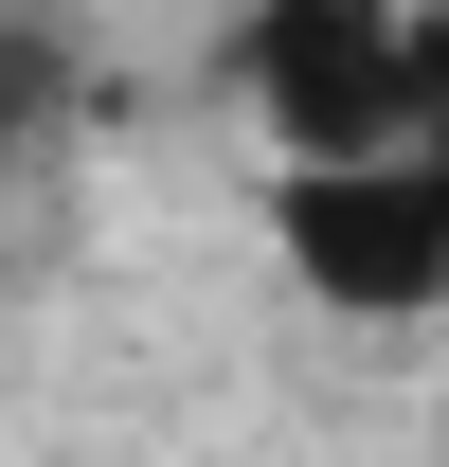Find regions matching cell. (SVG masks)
Listing matches in <instances>:
<instances>
[{
	"label": "cell",
	"mask_w": 449,
	"mask_h": 467,
	"mask_svg": "<svg viewBox=\"0 0 449 467\" xmlns=\"http://www.w3.org/2000/svg\"><path fill=\"white\" fill-rule=\"evenodd\" d=\"M216 72L252 90V126H270V180H306V162H395V144L432 126L413 18H378V0H270V18H234Z\"/></svg>",
	"instance_id": "cell-1"
},
{
	"label": "cell",
	"mask_w": 449,
	"mask_h": 467,
	"mask_svg": "<svg viewBox=\"0 0 449 467\" xmlns=\"http://www.w3.org/2000/svg\"><path fill=\"white\" fill-rule=\"evenodd\" d=\"M270 252H287V288H324L341 324H432L449 306V109L413 126L395 162L270 180Z\"/></svg>",
	"instance_id": "cell-2"
},
{
	"label": "cell",
	"mask_w": 449,
	"mask_h": 467,
	"mask_svg": "<svg viewBox=\"0 0 449 467\" xmlns=\"http://www.w3.org/2000/svg\"><path fill=\"white\" fill-rule=\"evenodd\" d=\"M55 109H72V36H37V18H0V144H37Z\"/></svg>",
	"instance_id": "cell-3"
}]
</instances>
